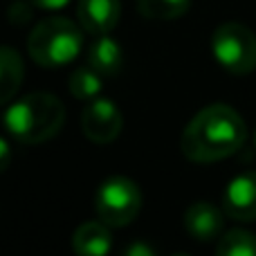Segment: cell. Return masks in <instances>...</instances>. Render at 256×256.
<instances>
[{
    "mask_svg": "<svg viewBox=\"0 0 256 256\" xmlns=\"http://www.w3.org/2000/svg\"><path fill=\"white\" fill-rule=\"evenodd\" d=\"M248 137L243 117L225 104L202 108L182 130L180 148L191 162H218L234 155Z\"/></svg>",
    "mask_w": 256,
    "mask_h": 256,
    "instance_id": "1",
    "label": "cell"
},
{
    "mask_svg": "<svg viewBox=\"0 0 256 256\" xmlns=\"http://www.w3.org/2000/svg\"><path fill=\"white\" fill-rule=\"evenodd\" d=\"M66 110L50 92H32L9 104L2 115L4 130L22 144H43L58 135Z\"/></svg>",
    "mask_w": 256,
    "mask_h": 256,
    "instance_id": "2",
    "label": "cell"
},
{
    "mask_svg": "<svg viewBox=\"0 0 256 256\" xmlns=\"http://www.w3.org/2000/svg\"><path fill=\"white\" fill-rule=\"evenodd\" d=\"M84 50V32L68 18H45L32 30L27 52L36 66L61 68L72 63Z\"/></svg>",
    "mask_w": 256,
    "mask_h": 256,
    "instance_id": "3",
    "label": "cell"
},
{
    "mask_svg": "<svg viewBox=\"0 0 256 256\" xmlns=\"http://www.w3.org/2000/svg\"><path fill=\"white\" fill-rule=\"evenodd\" d=\"M214 58L232 74H248L256 68V34L243 22H222L212 36Z\"/></svg>",
    "mask_w": 256,
    "mask_h": 256,
    "instance_id": "4",
    "label": "cell"
},
{
    "mask_svg": "<svg viewBox=\"0 0 256 256\" xmlns=\"http://www.w3.org/2000/svg\"><path fill=\"white\" fill-rule=\"evenodd\" d=\"M97 216L108 227H126L142 209V191L130 178L112 176L102 182L97 191Z\"/></svg>",
    "mask_w": 256,
    "mask_h": 256,
    "instance_id": "5",
    "label": "cell"
},
{
    "mask_svg": "<svg viewBox=\"0 0 256 256\" xmlns=\"http://www.w3.org/2000/svg\"><path fill=\"white\" fill-rule=\"evenodd\" d=\"M124 128V117L110 99H92L81 115V130L94 144H108Z\"/></svg>",
    "mask_w": 256,
    "mask_h": 256,
    "instance_id": "6",
    "label": "cell"
},
{
    "mask_svg": "<svg viewBox=\"0 0 256 256\" xmlns=\"http://www.w3.org/2000/svg\"><path fill=\"white\" fill-rule=\"evenodd\" d=\"M222 212L240 222L256 220V171L240 173L225 186Z\"/></svg>",
    "mask_w": 256,
    "mask_h": 256,
    "instance_id": "7",
    "label": "cell"
},
{
    "mask_svg": "<svg viewBox=\"0 0 256 256\" xmlns=\"http://www.w3.org/2000/svg\"><path fill=\"white\" fill-rule=\"evenodd\" d=\"M76 16L86 32L92 36L110 34L122 16L120 0H79Z\"/></svg>",
    "mask_w": 256,
    "mask_h": 256,
    "instance_id": "8",
    "label": "cell"
},
{
    "mask_svg": "<svg viewBox=\"0 0 256 256\" xmlns=\"http://www.w3.org/2000/svg\"><path fill=\"white\" fill-rule=\"evenodd\" d=\"M222 212L214 207L212 202H194L184 214V227L186 234L196 238L198 243H212V240L220 238L222 232Z\"/></svg>",
    "mask_w": 256,
    "mask_h": 256,
    "instance_id": "9",
    "label": "cell"
},
{
    "mask_svg": "<svg viewBox=\"0 0 256 256\" xmlns=\"http://www.w3.org/2000/svg\"><path fill=\"white\" fill-rule=\"evenodd\" d=\"M86 58L88 66L102 76H115L124 66V50L108 34H99L86 50Z\"/></svg>",
    "mask_w": 256,
    "mask_h": 256,
    "instance_id": "10",
    "label": "cell"
},
{
    "mask_svg": "<svg viewBox=\"0 0 256 256\" xmlns=\"http://www.w3.org/2000/svg\"><path fill=\"white\" fill-rule=\"evenodd\" d=\"M72 248L79 256H106L112 250L110 227L104 220H90L76 227Z\"/></svg>",
    "mask_w": 256,
    "mask_h": 256,
    "instance_id": "11",
    "label": "cell"
},
{
    "mask_svg": "<svg viewBox=\"0 0 256 256\" xmlns=\"http://www.w3.org/2000/svg\"><path fill=\"white\" fill-rule=\"evenodd\" d=\"M25 76V66L16 50L0 48V106L9 104L18 94Z\"/></svg>",
    "mask_w": 256,
    "mask_h": 256,
    "instance_id": "12",
    "label": "cell"
},
{
    "mask_svg": "<svg viewBox=\"0 0 256 256\" xmlns=\"http://www.w3.org/2000/svg\"><path fill=\"white\" fill-rule=\"evenodd\" d=\"M68 90L74 99L79 102H92L102 94L104 90V76L92 68H79L72 72L70 81H68Z\"/></svg>",
    "mask_w": 256,
    "mask_h": 256,
    "instance_id": "13",
    "label": "cell"
},
{
    "mask_svg": "<svg viewBox=\"0 0 256 256\" xmlns=\"http://www.w3.org/2000/svg\"><path fill=\"white\" fill-rule=\"evenodd\" d=\"M191 0H137V12L148 20H173L186 14Z\"/></svg>",
    "mask_w": 256,
    "mask_h": 256,
    "instance_id": "14",
    "label": "cell"
},
{
    "mask_svg": "<svg viewBox=\"0 0 256 256\" xmlns=\"http://www.w3.org/2000/svg\"><path fill=\"white\" fill-rule=\"evenodd\" d=\"M218 256H256V234L245 230H232L218 238Z\"/></svg>",
    "mask_w": 256,
    "mask_h": 256,
    "instance_id": "15",
    "label": "cell"
},
{
    "mask_svg": "<svg viewBox=\"0 0 256 256\" xmlns=\"http://www.w3.org/2000/svg\"><path fill=\"white\" fill-rule=\"evenodd\" d=\"M124 254L126 256H153L155 254V250L150 248V245H146V243H130V245H126L124 248Z\"/></svg>",
    "mask_w": 256,
    "mask_h": 256,
    "instance_id": "16",
    "label": "cell"
},
{
    "mask_svg": "<svg viewBox=\"0 0 256 256\" xmlns=\"http://www.w3.org/2000/svg\"><path fill=\"white\" fill-rule=\"evenodd\" d=\"M34 7L45 9V12H56V9H63L70 0H30Z\"/></svg>",
    "mask_w": 256,
    "mask_h": 256,
    "instance_id": "17",
    "label": "cell"
},
{
    "mask_svg": "<svg viewBox=\"0 0 256 256\" xmlns=\"http://www.w3.org/2000/svg\"><path fill=\"white\" fill-rule=\"evenodd\" d=\"M9 162H12V146L4 137H0V173L7 171Z\"/></svg>",
    "mask_w": 256,
    "mask_h": 256,
    "instance_id": "18",
    "label": "cell"
},
{
    "mask_svg": "<svg viewBox=\"0 0 256 256\" xmlns=\"http://www.w3.org/2000/svg\"><path fill=\"white\" fill-rule=\"evenodd\" d=\"M254 144H256V132H254Z\"/></svg>",
    "mask_w": 256,
    "mask_h": 256,
    "instance_id": "19",
    "label": "cell"
}]
</instances>
